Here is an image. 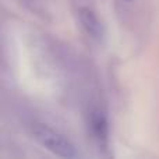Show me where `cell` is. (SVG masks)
Segmentation results:
<instances>
[{
  "instance_id": "cell-3",
  "label": "cell",
  "mask_w": 159,
  "mask_h": 159,
  "mask_svg": "<svg viewBox=\"0 0 159 159\" xmlns=\"http://www.w3.org/2000/svg\"><path fill=\"white\" fill-rule=\"evenodd\" d=\"M91 127H92L96 138H99V140L106 138V129L107 127H106V120H105L102 113H99V112L93 113L92 119H91Z\"/></svg>"
},
{
  "instance_id": "cell-2",
  "label": "cell",
  "mask_w": 159,
  "mask_h": 159,
  "mask_svg": "<svg viewBox=\"0 0 159 159\" xmlns=\"http://www.w3.org/2000/svg\"><path fill=\"white\" fill-rule=\"evenodd\" d=\"M77 14L81 28L85 31V34L95 41H101L103 38V25L99 21L98 16L88 7H81Z\"/></svg>"
},
{
  "instance_id": "cell-1",
  "label": "cell",
  "mask_w": 159,
  "mask_h": 159,
  "mask_svg": "<svg viewBox=\"0 0 159 159\" xmlns=\"http://www.w3.org/2000/svg\"><path fill=\"white\" fill-rule=\"evenodd\" d=\"M31 134H32L34 140L42 145L43 148H46L48 151H50L52 154L57 155L60 158H77L78 152L75 149V147L73 145V143L63 135L61 133H59L57 130L52 129V127L46 126L43 123H35L31 127Z\"/></svg>"
}]
</instances>
